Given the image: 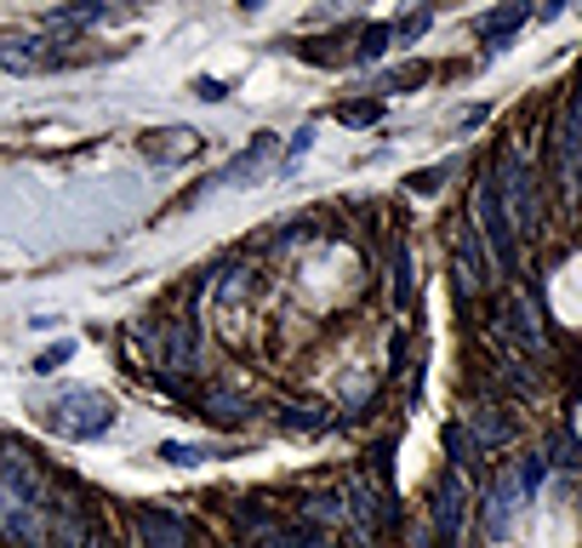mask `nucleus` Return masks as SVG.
I'll return each mask as SVG.
<instances>
[{
	"label": "nucleus",
	"instance_id": "nucleus-1",
	"mask_svg": "<svg viewBox=\"0 0 582 548\" xmlns=\"http://www.w3.org/2000/svg\"><path fill=\"white\" fill-rule=\"evenodd\" d=\"M52 537V480L29 445H0V548H46Z\"/></svg>",
	"mask_w": 582,
	"mask_h": 548
},
{
	"label": "nucleus",
	"instance_id": "nucleus-2",
	"mask_svg": "<svg viewBox=\"0 0 582 548\" xmlns=\"http://www.w3.org/2000/svg\"><path fill=\"white\" fill-rule=\"evenodd\" d=\"M486 178H491V189H497L502 212H509L514 235H537V229H543V201H537V178H531V166H525L520 148H502Z\"/></svg>",
	"mask_w": 582,
	"mask_h": 548
},
{
	"label": "nucleus",
	"instance_id": "nucleus-3",
	"mask_svg": "<svg viewBox=\"0 0 582 548\" xmlns=\"http://www.w3.org/2000/svg\"><path fill=\"white\" fill-rule=\"evenodd\" d=\"M115 401L104 389H63L52 406H46V429L63 440H104L115 429Z\"/></svg>",
	"mask_w": 582,
	"mask_h": 548
},
{
	"label": "nucleus",
	"instance_id": "nucleus-4",
	"mask_svg": "<svg viewBox=\"0 0 582 548\" xmlns=\"http://www.w3.org/2000/svg\"><path fill=\"white\" fill-rule=\"evenodd\" d=\"M468 217L479 223V240H486L491 263H497L502 274H520V235H514L509 212H502L491 178H479V183H474V206H468Z\"/></svg>",
	"mask_w": 582,
	"mask_h": 548
},
{
	"label": "nucleus",
	"instance_id": "nucleus-5",
	"mask_svg": "<svg viewBox=\"0 0 582 548\" xmlns=\"http://www.w3.org/2000/svg\"><path fill=\"white\" fill-rule=\"evenodd\" d=\"M554 194H560V206L582 201V127H577L571 104L554 120Z\"/></svg>",
	"mask_w": 582,
	"mask_h": 548
},
{
	"label": "nucleus",
	"instance_id": "nucleus-6",
	"mask_svg": "<svg viewBox=\"0 0 582 548\" xmlns=\"http://www.w3.org/2000/svg\"><path fill=\"white\" fill-rule=\"evenodd\" d=\"M491 314H497V332L509 337L514 360H520V355H525V360H537L543 348H548V343H543V326H537V309H531V303H525L520 291H502Z\"/></svg>",
	"mask_w": 582,
	"mask_h": 548
},
{
	"label": "nucleus",
	"instance_id": "nucleus-7",
	"mask_svg": "<svg viewBox=\"0 0 582 548\" xmlns=\"http://www.w3.org/2000/svg\"><path fill=\"white\" fill-rule=\"evenodd\" d=\"M269 171H281V138H274V132H258L229 166L217 171L212 183H223V189H251V183H263Z\"/></svg>",
	"mask_w": 582,
	"mask_h": 548
},
{
	"label": "nucleus",
	"instance_id": "nucleus-8",
	"mask_svg": "<svg viewBox=\"0 0 582 548\" xmlns=\"http://www.w3.org/2000/svg\"><path fill=\"white\" fill-rule=\"evenodd\" d=\"M63 46L69 40H52V35H12V40H0V69H12V74L58 69V63H69Z\"/></svg>",
	"mask_w": 582,
	"mask_h": 548
},
{
	"label": "nucleus",
	"instance_id": "nucleus-9",
	"mask_svg": "<svg viewBox=\"0 0 582 548\" xmlns=\"http://www.w3.org/2000/svg\"><path fill=\"white\" fill-rule=\"evenodd\" d=\"M161 366L171 378H194L200 371V320L194 314H171L161 326Z\"/></svg>",
	"mask_w": 582,
	"mask_h": 548
},
{
	"label": "nucleus",
	"instance_id": "nucleus-10",
	"mask_svg": "<svg viewBox=\"0 0 582 548\" xmlns=\"http://www.w3.org/2000/svg\"><path fill=\"white\" fill-rule=\"evenodd\" d=\"M463 520H468V491H463V475L446 468L435 480V537L440 548H458L463 543Z\"/></svg>",
	"mask_w": 582,
	"mask_h": 548
},
{
	"label": "nucleus",
	"instance_id": "nucleus-11",
	"mask_svg": "<svg viewBox=\"0 0 582 548\" xmlns=\"http://www.w3.org/2000/svg\"><path fill=\"white\" fill-rule=\"evenodd\" d=\"M138 548H194V526L171 509H132Z\"/></svg>",
	"mask_w": 582,
	"mask_h": 548
},
{
	"label": "nucleus",
	"instance_id": "nucleus-12",
	"mask_svg": "<svg viewBox=\"0 0 582 548\" xmlns=\"http://www.w3.org/2000/svg\"><path fill=\"white\" fill-rule=\"evenodd\" d=\"M525 503V491H520V475H497L491 480V491H486V514H479V520H486V537H509V526H514V509Z\"/></svg>",
	"mask_w": 582,
	"mask_h": 548
},
{
	"label": "nucleus",
	"instance_id": "nucleus-13",
	"mask_svg": "<svg viewBox=\"0 0 582 548\" xmlns=\"http://www.w3.org/2000/svg\"><path fill=\"white\" fill-rule=\"evenodd\" d=\"M189 401H194V417L206 412L212 422H223V429H246V422L258 417V406H251V401H240L235 389H194Z\"/></svg>",
	"mask_w": 582,
	"mask_h": 548
},
{
	"label": "nucleus",
	"instance_id": "nucleus-14",
	"mask_svg": "<svg viewBox=\"0 0 582 548\" xmlns=\"http://www.w3.org/2000/svg\"><path fill=\"white\" fill-rule=\"evenodd\" d=\"M463 434H474V452H497V445L514 440V417L502 406H474L463 417Z\"/></svg>",
	"mask_w": 582,
	"mask_h": 548
},
{
	"label": "nucleus",
	"instance_id": "nucleus-15",
	"mask_svg": "<svg viewBox=\"0 0 582 548\" xmlns=\"http://www.w3.org/2000/svg\"><path fill=\"white\" fill-rule=\"evenodd\" d=\"M525 17H531V7H497V12H479V17H474V35L486 40V52H502V46H509V35L525 29Z\"/></svg>",
	"mask_w": 582,
	"mask_h": 548
},
{
	"label": "nucleus",
	"instance_id": "nucleus-16",
	"mask_svg": "<svg viewBox=\"0 0 582 548\" xmlns=\"http://www.w3.org/2000/svg\"><path fill=\"white\" fill-rule=\"evenodd\" d=\"M143 155H149V160H161V166H177V160H194V155H200V138L183 132V127L149 132V138H143Z\"/></svg>",
	"mask_w": 582,
	"mask_h": 548
},
{
	"label": "nucleus",
	"instance_id": "nucleus-17",
	"mask_svg": "<svg viewBox=\"0 0 582 548\" xmlns=\"http://www.w3.org/2000/svg\"><path fill=\"white\" fill-rule=\"evenodd\" d=\"M337 537H325L314 526H297V520H274V526L258 537V548H332Z\"/></svg>",
	"mask_w": 582,
	"mask_h": 548
},
{
	"label": "nucleus",
	"instance_id": "nucleus-18",
	"mask_svg": "<svg viewBox=\"0 0 582 548\" xmlns=\"http://www.w3.org/2000/svg\"><path fill=\"white\" fill-rule=\"evenodd\" d=\"M281 434H325L337 422V412L332 406H281Z\"/></svg>",
	"mask_w": 582,
	"mask_h": 548
},
{
	"label": "nucleus",
	"instance_id": "nucleus-19",
	"mask_svg": "<svg viewBox=\"0 0 582 548\" xmlns=\"http://www.w3.org/2000/svg\"><path fill=\"white\" fill-rule=\"evenodd\" d=\"M394 52V23H366L360 40H354V63H377Z\"/></svg>",
	"mask_w": 582,
	"mask_h": 548
},
{
	"label": "nucleus",
	"instance_id": "nucleus-20",
	"mask_svg": "<svg viewBox=\"0 0 582 548\" xmlns=\"http://www.w3.org/2000/svg\"><path fill=\"white\" fill-rule=\"evenodd\" d=\"M155 457H161V463H177V468H194V463H212V457H217V445H189V440H161V445H155Z\"/></svg>",
	"mask_w": 582,
	"mask_h": 548
},
{
	"label": "nucleus",
	"instance_id": "nucleus-21",
	"mask_svg": "<svg viewBox=\"0 0 582 548\" xmlns=\"http://www.w3.org/2000/svg\"><path fill=\"white\" fill-rule=\"evenodd\" d=\"M309 246V217H297V223H274V235H269V252L274 258H292Z\"/></svg>",
	"mask_w": 582,
	"mask_h": 548
},
{
	"label": "nucleus",
	"instance_id": "nucleus-22",
	"mask_svg": "<svg viewBox=\"0 0 582 548\" xmlns=\"http://www.w3.org/2000/svg\"><path fill=\"white\" fill-rule=\"evenodd\" d=\"M394 286H389V303L394 309H406L412 303V252H406V240H394Z\"/></svg>",
	"mask_w": 582,
	"mask_h": 548
},
{
	"label": "nucleus",
	"instance_id": "nucleus-23",
	"mask_svg": "<svg viewBox=\"0 0 582 548\" xmlns=\"http://www.w3.org/2000/svg\"><path fill=\"white\" fill-rule=\"evenodd\" d=\"M337 120H348V127H371V120H383V97H354V104H337Z\"/></svg>",
	"mask_w": 582,
	"mask_h": 548
},
{
	"label": "nucleus",
	"instance_id": "nucleus-24",
	"mask_svg": "<svg viewBox=\"0 0 582 548\" xmlns=\"http://www.w3.org/2000/svg\"><path fill=\"white\" fill-rule=\"evenodd\" d=\"M423 81H428V63H400V69H383V86H377V97H383V92L423 86Z\"/></svg>",
	"mask_w": 582,
	"mask_h": 548
},
{
	"label": "nucleus",
	"instance_id": "nucleus-25",
	"mask_svg": "<svg viewBox=\"0 0 582 548\" xmlns=\"http://www.w3.org/2000/svg\"><path fill=\"white\" fill-rule=\"evenodd\" d=\"M428 23H435V12H428V7H412L406 17L394 23V46H412V40H423V35H428Z\"/></svg>",
	"mask_w": 582,
	"mask_h": 548
},
{
	"label": "nucleus",
	"instance_id": "nucleus-26",
	"mask_svg": "<svg viewBox=\"0 0 582 548\" xmlns=\"http://www.w3.org/2000/svg\"><path fill=\"white\" fill-rule=\"evenodd\" d=\"M69 360H74V337H63V343H52V348H40L35 371H40V378H52V371H63Z\"/></svg>",
	"mask_w": 582,
	"mask_h": 548
},
{
	"label": "nucleus",
	"instance_id": "nucleus-27",
	"mask_svg": "<svg viewBox=\"0 0 582 548\" xmlns=\"http://www.w3.org/2000/svg\"><path fill=\"white\" fill-rule=\"evenodd\" d=\"M309 143H314V132H309V127H302V132H292V143L281 148V178H292V171H297V160L309 155Z\"/></svg>",
	"mask_w": 582,
	"mask_h": 548
},
{
	"label": "nucleus",
	"instance_id": "nucleus-28",
	"mask_svg": "<svg viewBox=\"0 0 582 548\" xmlns=\"http://www.w3.org/2000/svg\"><path fill=\"white\" fill-rule=\"evenodd\" d=\"M548 463H566V468H577V463H582V445H577V434H554V452H548Z\"/></svg>",
	"mask_w": 582,
	"mask_h": 548
},
{
	"label": "nucleus",
	"instance_id": "nucleus-29",
	"mask_svg": "<svg viewBox=\"0 0 582 548\" xmlns=\"http://www.w3.org/2000/svg\"><path fill=\"white\" fill-rule=\"evenodd\" d=\"M440 178H446V166H428V171H412L406 183H412V194H435V189H440Z\"/></svg>",
	"mask_w": 582,
	"mask_h": 548
},
{
	"label": "nucleus",
	"instance_id": "nucleus-30",
	"mask_svg": "<svg viewBox=\"0 0 582 548\" xmlns=\"http://www.w3.org/2000/svg\"><path fill=\"white\" fill-rule=\"evenodd\" d=\"M194 97H206V104H223V97H229V86L212 81V74H200V81H194Z\"/></svg>",
	"mask_w": 582,
	"mask_h": 548
},
{
	"label": "nucleus",
	"instance_id": "nucleus-31",
	"mask_svg": "<svg viewBox=\"0 0 582 548\" xmlns=\"http://www.w3.org/2000/svg\"><path fill=\"white\" fill-rule=\"evenodd\" d=\"M571 115H577V127H582V81H577V97H571Z\"/></svg>",
	"mask_w": 582,
	"mask_h": 548
},
{
	"label": "nucleus",
	"instance_id": "nucleus-32",
	"mask_svg": "<svg viewBox=\"0 0 582 548\" xmlns=\"http://www.w3.org/2000/svg\"><path fill=\"white\" fill-rule=\"evenodd\" d=\"M332 548H343V543H332Z\"/></svg>",
	"mask_w": 582,
	"mask_h": 548
}]
</instances>
